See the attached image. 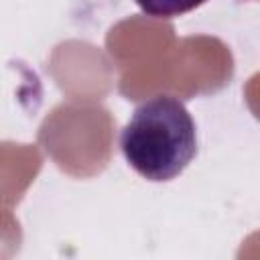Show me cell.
I'll list each match as a JSON object with an SVG mask.
<instances>
[{
  "mask_svg": "<svg viewBox=\"0 0 260 260\" xmlns=\"http://www.w3.org/2000/svg\"><path fill=\"white\" fill-rule=\"evenodd\" d=\"M120 148L140 177L171 181L197 154V126L179 98L154 95L142 102L122 128Z\"/></svg>",
  "mask_w": 260,
  "mask_h": 260,
  "instance_id": "6da1fadb",
  "label": "cell"
},
{
  "mask_svg": "<svg viewBox=\"0 0 260 260\" xmlns=\"http://www.w3.org/2000/svg\"><path fill=\"white\" fill-rule=\"evenodd\" d=\"M134 2L148 16L175 18V16H181V14H187L195 8H199L207 0H134Z\"/></svg>",
  "mask_w": 260,
  "mask_h": 260,
  "instance_id": "7a4b0ae2",
  "label": "cell"
}]
</instances>
